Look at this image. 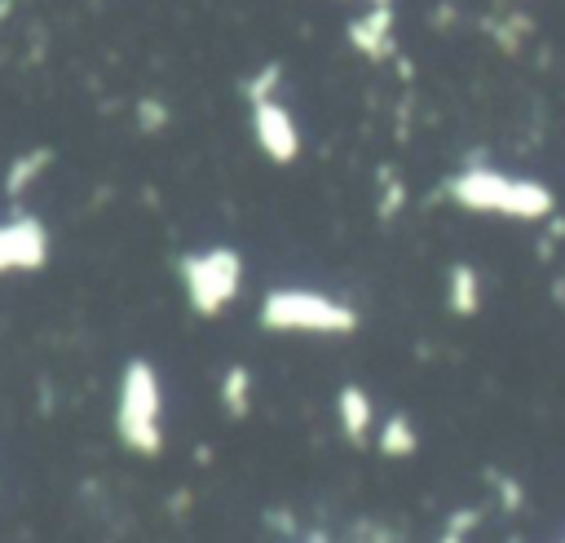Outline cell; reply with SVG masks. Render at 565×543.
Returning a JSON list of instances; mask_svg holds the SVG:
<instances>
[{"label": "cell", "mask_w": 565, "mask_h": 543, "mask_svg": "<svg viewBox=\"0 0 565 543\" xmlns=\"http://www.w3.org/2000/svg\"><path fill=\"white\" fill-rule=\"evenodd\" d=\"M256 318L265 331H282V336H353L358 331V309L313 287L265 291Z\"/></svg>", "instance_id": "obj_3"}, {"label": "cell", "mask_w": 565, "mask_h": 543, "mask_svg": "<svg viewBox=\"0 0 565 543\" xmlns=\"http://www.w3.org/2000/svg\"><path fill=\"white\" fill-rule=\"evenodd\" d=\"M349 44L371 57V62H384L393 53V9L388 4H371L362 18L349 22Z\"/></svg>", "instance_id": "obj_8"}, {"label": "cell", "mask_w": 565, "mask_h": 543, "mask_svg": "<svg viewBox=\"0 0 565 543\" xmlns=\"http://www.w3.org/2000/svg\"><path fill=\"white\" fill-rule=\"evenodd\" d=\"M402 207H406V181H402V172L397 168H380V199H375L380 221H393Z\"/></svg>", "instance_id": "obj_14"}, {"label": "cell", "mask_w": 565, "mask_h": 543, "mask_svg": "<svg viewBox=\"0 0 565 543\" xmlns=\"http://www.w3.org/2000/svg\"><path fill=\"white\" fill-rule=\"evenodd\" d=\"M371 4H388V0H371Z\"/></svg>", "instance_id": "obj_20"}, {"label": "cell", "mask_w": 565, "mask_h": 543, "mask_svg": "<svg viewBox=\"0 0 565 543\" xmlns=\"http://www.w3.org/2000/svg\"><path fill=\"white\" fill-rule=\"evenodd\" d=\"M168 119H172L168 102H159V97H141V102H137V128H141V132H163Z\"/></svg>", "instance_id": "obj_17"}, {"label": "cell", "mask_w": 565, "mask_h": 543, "mask_svg": "<svg viewBox=\"0 0 565 543\" xmlns=\"http://www.w3.org/2000/svg\"><path fill=\"white\" fill-rule=\"evenodd\" d=\"M49 163H53V146H31V150H22V155L4 168V194H9V199H22V194L49 172Z\"/></svg>", "instance_id": "obj_11"}, {"label": "cell", "mask_w": 565, "mask_h": 543, "mask_svg": "<svg viewBox=\"0 0 565 543\" xmlns=\"http://www.w3.org/2000/svg\"><path fill=\"white\" fill-rule=\"evenodd\" d=\"M44 260H49V230L40 216L18 212V216L0 221V274L40 269Z\"/></svg>", "instance_id": "obj_6"}, {"label": "cell", "mask_w": 565, "mask_h": 543, "mask_svg": "<svg viewBox=\"0 0 565 543\" xmlns=\"http://www.w3.org/2000/svg\"><path fill=\"white\" fill-rule=\"evenodd\" d=\"M177 278L199 318L225 313L243 291V256L234 247H199L177 256Z\"/></svg>", "instance_id": "obj_4"}, {"label": "cell", "mask_w": 565, "mask_h": 543, "mask_svg": "<svg viewBox=\"0 0 565 543\" xmlns=\"http://www.w3.org/2000/svg\"><path fill=\"white\" fill-rule=\"evenodd\" d=\"M481 517H486V512H481L477 503H468V508L450 512V517H446V525H441V534H437L433 543H468V534L481 525Z\"/></svg>", "instance_id": "obj_15"}, {"label": "cell", "mask_w": 565, "mask_h": 543, "mask_svg": "<svg viewBox=\"0 0 565 543\" xmlns=\"http://www.w3.org/2000/svg\"><path fill=\"white\" fill-rule=\"evenodd\" d=\"M486 477V486L494 490V503H499V512H508V517H516L521 508H525V481L516 477V472H508V468H486L481 472Z\"/></svg>", "instance_id": "obj_13"}, {"label": "cell", "mask_w": 565, "mask_h": 543, "mask_svg": "<svg viewBox=\"0 0 565 543\" xmlns=\"http://www.w3.org/2000/svg\"><path fill=\"white\" fill-rule=\"evenodd\" d=\"M265 525H269V530H282V534H296V517H291L287 508H269V512H265Z\"/></svg>", "instance_id": "obj_19"}, {"label": "cell", "mask_w": 565, "mask_h": 543, "mask_svg": "<svg viewBox=\"0 0 565 543\" xmlns=\"http://www.w3.org/2000/svg\"><path fill=\"white\" fill-rule=\"evenodd\" d=\"M335 424H340V437L349 446H366L375 437V402L362 384H340L335 393Z\"/></svg>", "instance_id": "obj_7"}, {"label": "cell", "mask_w": 565, "mask_h": 543, "mask_svg": "<svg viewBox=\"0 0 565 543\" xmlns=\"http://www.w3.org/2000/svg\"><path fill=\"white\" fill-rule=\"evenodd\" d=\"M115 437L124 450L154 459L163 455V380L150 358H128L115 393Z\"/></svg>", "instance_id": "obj_2"}, {"label": "cell", "mask_w": 565, "mask_h": 543, "mask_svg": "<svg viewBox=\"0 0 565 543\" xmlns=\"http://www.w3.org/2000/svg\"><path fill=\"white\" fill-rule=\"evenodd\" d=\"M278 88H282V66L278 62H265L256 75H247L243 97L247 102H265V97H278Z\"/></svg>", "instance_id": "obj_16"}, {"label": "cell", "mask_w": 565, "mask_h": 543, "mask_svg": "<svg viewBox=\"0 0 565 543\" xmlns=\"http://www.w3.org/2000/svg\"><path fill=\"white\" fill-rule=\"evenodd\" d=\"M446 309L455 318H477L481 313V274L468 260H455L446 269Z\"/></svg>", "instance_id": "obj_9"}, {"label": "cell", "mask_w": 565, "mask_h": 543, "mask_svg": "<svg viewBox=\"0 0 565 543\" xmlns=\"http://www.w3.org/2000/svg\"><path fill=\"white\" fill-rule=\"evenodd\" d=\"M353 543H393V534L380 521H358L353 525Z\"/></svg>", "instance_id": "obj_18"}, {"label": "cell", "mask_w": 565, "mask_h": 543, "mask_svg": "<svg viewBox=\"0 0 565 543\" xmlns=\"http://www.w3.org/2000/svg\"><path fill=\"white\" fill-rule=\"evenodd\" d=\"M252 371L243 366V362H230L225 371H221V384H216V402H221V411L230 415V419H247L252 415Z\"/></svg>", "instance_id": "obj_12"}, {"label": "cell", "mask_w": 565, "mask_h": 543, "mask_svg": "<svg viewBox=\"0 0 565 543\" xmlns=\"http://www.w3.org/2000/svg\"><path fill=\"white\" fill-rule=\"evenodd\" d=\"M247 106H252V137H256V146L265 150V159H274V163H296V159H300V128H296V115H291L278 97L247 102Z\"/></svg>", "instance_id": "obj_5"}, {"label": "cell", "mask_w": 565, "mask_h": 543, "mask_svg": "<svg viewBox=\"0 0 565 543\" xmlns=\"http://www.w3.org/2000/svg\"><path fill=\"white\" fill-rule=\"evenodd\" d=\"M446 194H450V203H459L468 212H494V216H508V221H543L556 207V199L543 181L512 177V172L481 168V163L455 172L446 181Z\"/></svg>", "instance_id": "obj_1"}, {"label": "cell", "mask_w": 565, "mask_h": 543, "mask_svg": "<svg viewBox=\"0 0 565 543\" xmlns=\"http://www.w3.org/2000/svg\"><path fill=\"white\" fill-rule=\"evenodd\" d=\"M375 450H380L384 459H411V455L419 450V428L411 424V415L393 411L388 419H380V424H375Z\"/></svg>", "instance_id": "obj_10"}]
</instances>
